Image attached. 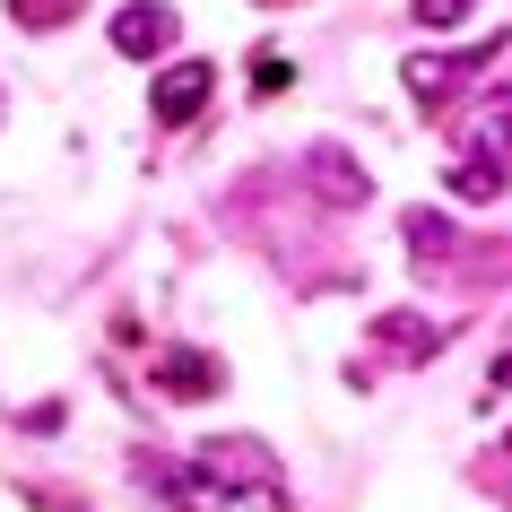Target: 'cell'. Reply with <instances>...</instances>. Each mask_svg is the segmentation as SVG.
<instances>
[{"label":"cell","instance_id":"3957f363","mask_svg":"<svg viewBox=\"0 0 512 512\" xmlns=\"http://www.w3.org/2000/svg\"><path fill=\"white\" fill-rule=\"evenodd\" d=\"M209 96H217V70H209V61H174V70L157 79V96H148V105H157L165 131H183V122L209 105Z\"/></svg>","mask_w":512,"mask_h":512},{"label":"cell","instance_id":"7a4b0ae2","mask_svg":"<svg viewBox=\"0 0 512 512\" xmlns=\"http://www.w3.org/2000/svg\"><path fill=\"white\" fill-rule=\"evenodd\" d=\"M460 148H469V165H460V183L469 191H495L512 174V105H486L469 131H460Z\"/></svg>","mask_w":512,"mask_h":512},{"label":"cell","instance_id":"5b68a950","mask_svg":"<svg viewBox=\"0 0 512 512\" xmlns=\"http://www.w3.org/2000/svg\"><path fill=\"white\" fill-rule=\"evenodd\" d=\"M157 382L191 400V391H217V365H191V348H174V356H157Z\"/></svg>","mask_w":512,"mask_h":512},{"label":"cell","instance_id":"6da1fadb","mask_svg":"<svg viewBox=\"0 0 512 512\" xmlns=\"http://www.w3.org/2000/svg\"><path fill=\"white\" fill-rule=\"evenodd\" d=\"M165 486H174V504L183 512H287V486H278L270 460H252V478H226V460L200 452L191 469H165Z\"/></svg>","mask_w":512,"mask_h":512},{"label":"cell","instance_id":"8992f818","mask_svg":"<svg viewBox=\"0 0 512 512\" xmlns=\"http://www.w3.org/2000/svg\"><path fill=\"white\" fill-rule=\"evenodd\" d=\"M374 339H382V348H443V330H434V322L426 330H417V322H382Z\"/></svg>","mask_w":512,"mask_h":512},{"label":"cell","instance_id":"277c9868","mask_svg":"<svg viewBox=\"0 0 512 512\" xmlns=\"http://www.w3.org/2000/svg\"><path fill=\"white\" fill-rule=\"evenodd\" d=\"M174 27H183V18H174L165 0H131V9L113 18V53H131V61H157L165 44H174Z\"/></svg>","mask_w":512,"mask_h":512},{"label":"cell","instance_id":"ba28073f","mask_svg":"<svg viewBox=\"0 0 512 512\" xmlns=\"http://www.w3.org/2000/svg\"><path fill=\"white\" fill-rule=\"evenodd\" d=\"M417 18H426V27H460V18H469V0H417Z\"/></svg>","mask_w":512,"mask_h":512},{"label":"cell","instance_id":"9c48e42d","mask_svg":"<svg viewBox=\"0 0 512 512\" xmlns=\"http://www.w3.org/2000/svg\"><path fill=\"white\" fill-rule=\"evenodd\" d=\"M287 79H296V70H287V61H278V53H261V70H252V87H261V96H278V87H287Z\"/></svg>","mask_w":512,"mask_h":512},{"label":"cell","instance_id":"52a82bcc","mask_svg":"<svg viewBox=\"0 0 512 512\" xmlns=\"http://www.w3.org/2000/svg\"><path fill=\"white\" fill-rule=\"evenodd\" d=\"M313 174H322V183L339 191V200H365V174H348V165H339V157H313Z\"/></svg>","mask_w":512,"mask_h":512},{"label":"cell","instance_id":"30bf717a","mask_svg":"<svg viewBox=\"0 0 512 512\" xmlns=\"http://www.w3.org/2000/svg\"><path fill=\"white\" fill-rule=\"evenodd\" d=\"M9 9H18L27 27H53V18H61V0H9ZM70 9H79V0H70Z\"/></svg>","mask_w":512,"mask_h":512},{"label":"cell","instance_id":"7c38bea8","mask_svg":"<svg viewBox=\"0 0 512 512\" xmlns=\"http://www.w3.org/2000/svg\"><path fill=\"white\" fill-rule=\"evenodd\" d=\"M270 9H287V0H270Z\"/></svg>","mask_w":512,"mask_h":512},{"label":"cell","instance_id":"8fae6325","mask_svg":"<svg viewBox=\"0 0 512 512\" xmlns=\"http://www.w3.org/2000/svg\"><path fill=\"white\" fill-rule=\"evenodd\" d=\"M495 391H512V365H495Z\"/></svg>","mask_w":512,"mask_h":512}]
</instances>
